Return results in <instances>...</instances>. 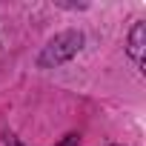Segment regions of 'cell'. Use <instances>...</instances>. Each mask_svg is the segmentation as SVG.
<instances>
[{
	"label": "cell",
	"mask_w": 146,
	"mask_h": 146,
	"mask_svg": "<svg viewBox=\"0 0 146 146\" xmlns=\"http://www.w3.org/2000/svg\"><path fill=\"white\" fill-rule=\"evenodd\" d=\"M143 40H146V23H135L129 35V54L137 66H143Z\"/></svg>",
	"instance_id": "cell-2"
},
{
	"label": "cell",
	"mask_w": 146,
	"mask_h": 146,
	"mask_svg": "<svg viewBox=\"0 0 146 146\" xmlns=\"http://www.w3.org/2000/svg\"><path fill=\"white\" fill-rule=\"evenodd\" d=\"M57 146H80V137H78V135H66Z\"/></svg>",
	"instance_id": "cell-3"
},
{
	"label": "cell",
	"mask_w": 146,
	"mask_h": 146,
	"mask_svg": "<svg viewBox=\"0 0 146 146\" xmlns=\"http://www.w3.org/2000/svg\"><path fill=\"white\" fill-rule=\"evenodd\" d=\"M80 46H83V35L80 32H63V35H57L46 49H43V54H40V66L46 69V66H57V63H66V60H72L78 52H80Z\"/></svg>",
	"instance_id": "cell-1"
},
{
	"label": "cell",
	"mask_w": 146,
	"mask_h": 146,
	"mask_svg": "<svg viewBox=\"0 0 146 146\" xmlns=\"http://www.w3.org/2000/svg\"><path fill=\"white\" fill-rule=\"evenodd\" d=\"M9 146H20V143H17V137H9Z\"/></svg>",
	"instance_id": "cell-4"
}]
</instances>
